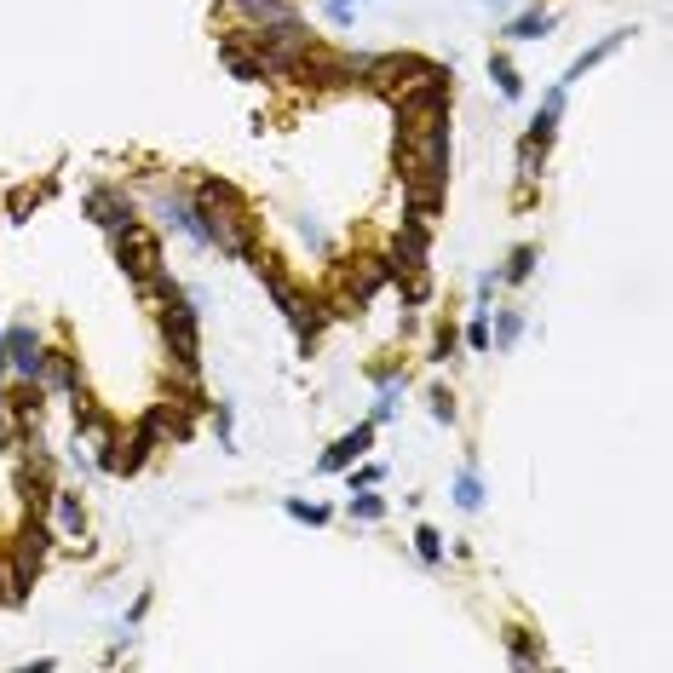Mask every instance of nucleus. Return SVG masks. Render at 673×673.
<instances>
[{"label":"nucleus","mask_w":673,"mask_h":673,"mask_svg":"<svg viewBox=\"0 0 673 673\" xmlns=\"http://www.w3.org/2000/svg\"><path fill=\"white\" fill-rule=\"evenodd\" d=\"M196 213L208 225V248H219L231 259H254V219H248V208H242V196L231 185L208 179L196 190Z\"/></svg>","instance_id":"obj_1"},{"label":"nucleus","mask_w":673,"mask_h":673,"mask_svg":"<svg viewBox=\"0 0 673 673\" xmlns=\"http://www.w3.org/2000/svg\"><path fill=\"white\" fill-rule=\"evenodd\" d=\"M116 254H121V271L139 282V288H156L162 282V248H156V236L144 231L139 219L116 231Z\"/></svg>","instance_id":"obj_2"},{"label":"nucleus","mask_w":673,"mask_h":673,"mask_svg":"<svg viewBox=\"0 0 673 673\" xmlns=\"http://www.w3.org/2000/svg\"><path fill=\"white\" fill-rule=\"evenodd\" d=\"M167 294V346H173V357H179V369L196 374V363H202V346H196V311H190V300L173 288V282H156Z\"/></svg>","instance_id":"obj_3"},{"label":"nucleus","mask_w":673,"mask_h":673,"mask_svg":"<svg viewBox=\"0 0 673 673\" xmlns=\"http://www.w3.org/2000/svg\"><path fill=\"white\" fill-rule=\"evenodd\" d=\"M47 357L52 351L41 346V334L29 323H12L6 328V369L24 374V380H47Z\"/></svg>","instance_id":"obj_4"},{"label":"nucleus","mask_w":673,"mask_h":673,"mask_svg":"<svg viewBox=\"0 0 673 673\" xmlns=\"http://www.w3.org/2000/svg\"><path fill=\"white\" fill-rule=\"evenodd\" d=\"M87 213H93V219L104 225V231H121V225H133V219H139L127 196H116V190H104V185L87 190Z\"/></svg>","instance_id":"obj_5"},{"label":"nucleus","mask_w":673,"mask_h":673,"mask_svg":"<svg viewBox=\"0 0 673 673\" xmlns=\"http://www.w3.org/2000/svg\"><path fill=\"white\" fill-rule=\"evenodd\" d=\"M47 541H52V535H47V524H41V518H29V524H24V535H18V553H12V558H18V564L29 570V576L41 570V558H47Z\"/></svg>","instance_id":"obj_6"},{"label":"nucleus","mask_w":673,"mask_h":673,"mask_svg":"<svg viewBox=\"0 0 673 673\" xmlns=\"http://www.w3.org/2000/svg\"><path fill=\"white\" fill-rule=\"evenodd\" d=\"M369 443H374V426H357V432H346V438H340V443H334V449L323 455V472H340V466H351L357 455H363V449H369Z\"/></svg>","instance_id":"obj_7"},{"label":"nucleus","mask_w":673,"mask_h":673,"mask_svg":"<svg viewBox=\"0 0 673 673\" xmlns=\"http://www.w3.org/2000/svg\"><path fill=\"white\" fill-rule=\"evenodd\" d=\"M29 581H35V576H29V570H24V564H18L12 553L0 558V604H24Z\"/></svg>","instance_id":"obj_8"},{"label":"nucleus","mask_w":673,"mask_h":673,"mask_svg":"<svg viewBox=\"0 0 673 673\" xmlns=\"http://www.w3.org/2000/svg\"><path fill=\"white\" fill-rule=\"evenodd\" d=\"M236 12H248L254 24H282V18H294V0H231Z\"/></svg>","instance_id":"obj_9"},{"label":"nucleus","mask_w":673,"mask_h":673,"mask_svg":"<svg viewBox=\"0 0 673 673\" xmlns=\"http://www.w3.org/2000/svg\"><path fill=\"white\" fill-rule=\"evenodd\" d=\"M622 41H627V29H616V35H604V41H599L593 52H581L576 64H570V75H564V87H570V81H581V75L593 70V64H604V58H610V52L622 47Z\"/></svg>","instance_id":"obj_10"},{"label":"nucleus","mask_w":673,"mask_h":673,"mask_svg":"<svg viewBox=\"0 0 673 673\" xmlns=\"http://www.w3.org/2000/svg\"><path fill=\"white\" fill-rule=\"evenodd\" d=\"M455 507H461V512H478V507H484V484H478V472H472V466H466L461 478H455Z\"/></svg>","instance_id":"obj_11"},{"label":"nucleus","mask_w":673,"mask_h":673,"mask_svg":"<svg viewBox=\"0 0 673 673\" xmlns=\"http://www.w3.org/2000/svg\"><path fill=\"white\" fill-rule=\"evenodd\" d=\"M52 495H58V524H64L70 535L87 530V518H81V495H70V489H52Z\"/></svg>","instance_id":"obj_12"},{"label":"nucleus","mask_w":673,"mask_h":673,"mask_svg":"<svg viewBox=\"0 0 673 673\" xmlns=\"http://www.w3.org/2000/svg\"><path fill=\"white\" fill-rule=\"evenodd\" d=\"M547 29H553L547 12H524V18H512V24H507V35H512V41H535V35H547Z\"/></svg>","instance_id":"obj_13"},{"label":"nucleus","mask_w":673,"mask_h":673,"mask_svg":"<svg viewBox=\"0 0 673 673\" xmlns=\"http://www.w3.org/2000/svg\"><path fill=\"white\" fill-rule=\"evenodd\" d=\"M489 81L501 87V98H518V93H524V81H518V70H512L507 58H489Z\"/></svg>","instance_id":"obj_14"},{"label":"nucleus","mask_w":673,"mask_h":673,"mask_svg":"<svg viewBox=\"0 0 673 673\" xmlns=\"http://www.w3.org/2000/svg\"><path fill=\"white\" fill-rule=\"evenodd\" d=\"M507 645H512V662H524V668H535V662H541V650L530 645V633H524V627H512Z\"/></svg>","instance_id":"obj_15"},{"label":"nucleus","mask_w":673,"mask_h":673,"mask_svg":"<svg viewBox=\"0 0 673 673\" xmlns=\"http://www.w3.org/2000/svg\"><path fill=\"white\" fill-rule=\"evenodd\" d=\"M415 553L426 558V564H438V558H443V541H438V530H415Z\"/></svg>","instance_id":"obj_16"},{"label":"nucleus","mask_w":673,"mask_h":673,"mask_svg":"<svg viewBox=\"0 0 673 673\" xmlns=\"http://www.w3.org/2000/svg\"><path fill=\"white\" fill-rule=\"evenodd\" d=\"M380 512H386L380 495H351V518H380Z\"/></svg>","instance_id":"obj_17"},{"label":"nucleus","mask_w":673,"mask_h":673,"mask_svg":"<svg viewBox=\"0 0 673 673\" xmlns=\"http://www.w3.org/2000/svg\"><path fill=\"white\" fill-rule=\"evenodd\" d=\"M530 265H535V248H518L512 265H507V282H524V277H530Z\"/></svg>","instance_id":"obj_18"},{"label":"nucleus","mask_w":673,"mask_h":673,"mask_svg":"<svg viewBox=\"0 0 673 673\" xmlns=\"http://www.w3.org/2000/svg\"><path fill=\"white\" fill-rule=\"evenodd\" d=\"M518 334H524V317H518V311H507V317H501V328H495V340H501V346H512Z\"/></svg>","instance_id":"obj_19"},{"label":"nucleus","mask_w":673,"mask_h":673,"mask_svg":"<svg viewBox=\"0 0 673 673\" xmlns=\"http://www.w3.org/2000/svg\"><path fill=\"white\" fill-rule=\"evenodd\" d=\"M288 512H294V518H300V524H323V518H328L323 507H305V501H288Z\"/></svg>","instance_id":"obj_20"},{"label":"nucleus","mask_w":673,"mask_h":673,"mask_svg":"<svg viewBox=\"0 0 673 673\" xmlns=\"http://www.w3.org/2000/svg\"><path fill=\"white\" fill-rule=\"evenodd\" d=\"M432 415H438V420H455V397H449V392H432Z\"/></svg>","instance_id":"obj_21"},{"label":"nucleus","mask_w":673,"mask_h":673,"mask_svg":"<svg viewBox=\"0 0 673 673\" xmlns=\"http://www.w3.org/2000/svg\"><path fill=\"white\" fill-rule=\"evenodd\" d=\"M351 6H357V0H328V18H334V24H351Z\"/></svg>","instance_id":"obj_22"},{"label":"nucleus","mask_w":673,"mask_h":673,"mask_svg":"<svg viewBox=\"0 0 673 673\" xmlns=\"http://www.w3.org/2000/svg\"><path fill=\"white\" fill-rule=\"evenodd\" d=\"M466 340H472V346L484 351V346H489V323H472V328H466Z\"/></svg>","instance_id":"obj_23"},{"label":"nucleus","mask_w":673,"mask_h":673,"mask_svg":"<svg viewBox=\"0 0 673 673\" xmlns=\"http://www.w3.org/2000/svg\"><path fill=\"white\" fill-rule=\"evenodd\" d=\"M443 357H455V328H443V334H438V363H443Z\"/></svg>","instance_id":"obj_24"},{"label":"nucleus","mask_w":673,"mask_h":673,"mask_svg":"<svg viewBox=\"0 0 673 673\" xmlns=\"http://www.w3.org/2000/svg\"><path fill=\"white\" fill-rule=\"evenodd\" d=\"M489 6H507V0H489Z\"/></svg>","instance_id":"obj_25"}]
</instances>
